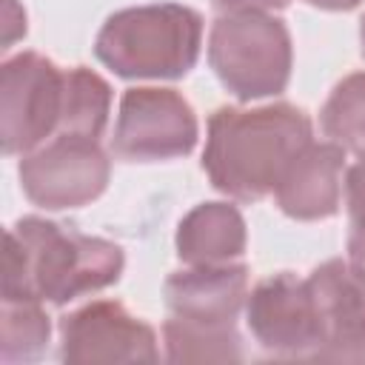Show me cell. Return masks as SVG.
<instances>
[{
  "instance_id": "ffe728a7",
  "label": "cell",
  "mask_w": 365,
  "mask_h": 365,
  "mask_svg": "<svg viewBox=\"0 0 365 365\" xmlns=\"http://www.w3.org/2000/svg\"><path fill=\"white\" fill-rule=\"evenodd\" d=\"M220 14L225 11H274L285 9L291 0H211Z\"/></svg>"
},
{
  "instance_id": "ba28073f",
  "label": "cell",
  "mask_w": 365,
  "mask_h": 365,
  "mask_svg": "<svg viewBox=\"0 0 365 365\" xmlns=\"http://www.w3.org/2000/svg\"><path fill=\"white\" fill-rule=\"evenodd\" d=\"M245 322L257 345L274 356L314 359L322 345L319 311L308 277L288 271L259 279L245 299Z\"/></svg>"
},
{
  "instance_id": "4fadbf2b",
  "label": "cell",
  "mask_w": 365,
  "mask_h": 365,
  "mask_svg": "<svg viewBox=\"0 0 365 365\" xmlns=\"http://www.w3.org/2000/svg\"><path fill=\"white\" fill-rule=\"evenodd\" d=\"M248 231L237 205L200 202L177 225V257L185 265H220L245 254Z\"/></svg>"
},
{
  "instance_id": "7402d4cb",
  "label": "cell",
  "mask_w": 365,
  "mask_h": 365,
  "mask_svg": "<svg viewBox=\"0 0 365 365\" xmlns=\"http://www.w3.org/2000/svg\"><path fill=\"white\" fill-rule=\"evenodd\" d=\"M359 43H362V57H365V17H362V26H359Z\"/></svg>"
},
{
  "instance_id": "9c48e42d",
  "label": "cell",
  "mask_w": 365,
  "mask_h": 365,
  "mask_svg": "<svg viewBox=\"0 0 365 365\" xmlns=\"http://www.w3.org/2000/svg\"><path fill=\"white\" fill-rule=\"evenodd\" d=\"M60 359L88 362H157V334L123 302L94 299L60 319Z\"/></svg>"
},
{
  "instance_id": "30bf717a",
  "label": "cell",
  "mask_w": 365,
  "mask_h": 365,
  "mask_svg": "<svg viewBox=\"0 0 365 365\" xmlns=\"http://www.w3.org/2000/svg\"><path fill=\"white\" fill-rule=\"evenodd\" d=\"M322 325L319 362H365V277L348 259H325L308 274Z\"/></svg>"
},
{
  "instance_id": "8992f818",
  "label": "cell",
  "mask_w": 365,
  "mask_h": 365,
  "mask_svg": "<svg viewBox=\"0 0 365 365\" xmlns=\"http://www.w3.org/2000/svg\"><path fill=\"white\" fill-rule=\"evenodd\" d=\"M23 194L46 211H66L94 202L111 177V160L97 140L57 134L23 154L17 165Z\"/></svg>"
},
{
  "instance_id": "44dd1931",
  "label": "cell",
  "mask_w": 365,
  "mask_h": 365,
  "mask_svg": "<svg viewBox=\"0 0 365 365\" xmlns=\"http://www.w3.org/2000/svg\"><path fill=\"white\" fill-rule=\"evenodd\" d=\"M305 3H311V6H317V9H325V11H351V9H356L362 0H305Z\"/></svg>"
},
{
  "instance_id": "5bb4252c",
  "label": "cell",
  "mask_w": 365,
  "mask_h": 365,
  "mask_svg": "<svg viewBox=\"0 0 365 365\" xmlns=\"http://www.w3.org/2000/svg\"><path fill=\"white\" fill-rule=\"evenodd\" d=\"M168 362H240L242 336L237 322H194L168 317L163 325Z\"/></svg>"
},
{
  "instance_id": "8fae6325",
  "label": "cell",
  "mask_w": 365,
  "mask_h": 365,
  "mask_svg": "<svg viewBox=\"0 0 365 365\" xmlns=\"http://www.w3.org/2000/svg\"><path fill=\"white\" fill-rule=\"evenodd\" d=\"M345 148L336 143H308L285 168L274 188L277 205L285 217L299 222L328 220L342 205Z\"/></svg>"
},
{
  "instance_id": "7a4b0ae2",
  "label": "cell",
  "mask_w": 365,
  "mask_h": 365,
  "mask_svg": "<svg viewBox=\"0 0 365 365\" xmlns=\"http://www.w3.org/2000/svg\"><path fill=\"white\" fill-rule=\"evenodd\" d=\"M311 140V117L291 103L222 106L208 117L202 171L220 194L237 202H259L274 194L291 160Z\"/></svg>"
},
{
  "instance_id": "52a82bcc",
  "label": "cell",
  "mask_w": 365,
  "mask_h": 365,
  "mask_svg": "<svg viewBox=\"0 0 365 365\" xmlns=\"http://www.w3.org/2000/svg\"><path fill=\"white\" fill-rule=\"evenodd\" d=\"M200 137L191 103L174 88L137 86L120 97L111 151L128 163H163L194 151Z\"/></svg>"
},
{
  "instance_id": "ac0fdd59",
  "label": "cell",
  "mask_w": 365,
  "mask_h": 365,
  "mask_svg": "<svg viewBox=\"0 0 365 365\" xmlns=\"http://www.w3.org/2000/svg\"><path fill=\"white\" fill-rule=\"evenodd\" d=\"M345 205H348V217L365 211V157H359V163L345 168Z\"/></svg>"
},
{
  "instance_id": "7c38bea8",
  "label": "cell",
  "mask_w": 365,
  "mask_h": 365,
  "mask_svg": "<svg viewBox=\"0 0 365 365\" xmlns=\"http://www.w3.org/2000/svg\"><path fill=\"white\" fill-rule=\"evenodd\" d=\"M165 308L194 322H237L248 299V268L242 262L188 265L163 285Z\"/></svg>"
},
{
  "instance_id": "e0dca14e",
  "label": "cell",
  "mask_w": 365,
  "mask_h": 365,
  "mask_svg": "<svg viewBox=\"0 0 365 365\" xmlns=\"http://www.w3.org/2000/svg\"><path fill=\"white\" fill-rule=\"evenodd\" d=\"M319 125L331 143L365 157V71H354L331 88L319 111Z\"/></svg>"
},
{
  "instance_id": "3957f363",
  "label": "cell",
  "mask_w": 365,
  "mask_h": 365,
  "mask_svg": "<svg viewBox=\"0 0 365 365\" xmlns=\"http://www.w3.org/2000/svg\"><path fill=\"white\" fill-rule=\"evenodd\" d=\"M202 48V17L182 3L114 11L94 40V57L123 80H180Z\"/></svg>"
},
{
  "instance_id": "5b68a950",
  "label": "cell",
  "mask_w": 365,
  "mask_h": 365,
  "mask_svg": "<svg viewBox=\"0 0 365 365\" xmlns=\"http://www.w3.org/2000/svg\"><path fill=\"white\" fill-rule=\"evenodd\" d=\"M66 68L37 51H20L0 66L3 154H29L60 134Z\"/></svg>"
},
{
  "instance_id": "d6986e66",
  "label": "cell",
  "mask_w": 365,
  "mask_h": 365,
  "mask_svg": "<svg viewBox=\"0 0 365 365\" xmlns=\"http://www.w3.org/2000/svg\"><path fill=\"white\" fill-rule=\"evenodd\" d=\"M351 220V234H348V262L365 277V211Z\"/></svg>"
},
{
  "instance_id": "2e32d148",
  "label": "cell",
  "mask_w": 365,
  "mask_h": 365,
  "mask_svg": "<svg viewBox=\"0 0 365 365\" xmlns=\"http://www.w3.org/2000/svg\"><path fill=\"white\" fill-rule=\"evenodd\" d=\"M51 336L48 314L37 299H3L0 308V359L6 365L34 362L46 354Z\"/></svg>"
},
{
  "instance_id": "277c9868",
  "label": "cell",
  "mask_w": 365,
  "mask_h": 365,
  "mask_svg": "<svg viewBox=\"0 0 365 365\" xmlns=\"http://www.w3.org/2000/svg\"><path fill=\"white\" fill-rule=\"evenodd\" d=\"M208 66L242 103L277 97L294 66L288 26L271 11H225L208 34Z\"/></svg>"
},
{
  "instance_id": "6da1fadb",
  "label": "cell",
  "mask_w": 365,
  "mask_h": 365,
  "mask_svg": "<svg viewBox=\"0 0 365 365\" xmlns=\"http://www.w3.org/2000/svg\"><path fill=\"white\" fill-rule=\"evenodd\" d=\"M123 268L125 254L117 242L46 217H23L6 231L0 297L66 305L114 285Z\"/></svg>"
},
{
  "instance_id": "9a60e30c",
  "label": "cell",
  "mask_w": 365,
  "mask_h": 365,
  "mask_svg": "<svg viewBox=\"0 0 365 365\" xmlns=\"http://www.w3.org/2000/svg\"><path fill=\"white\" fill-rule=\"evenodd\" d=\"M111 114V86L91 68H66V100L60 134L100 140Z\"/></svg>"
}]
</instances>
